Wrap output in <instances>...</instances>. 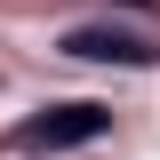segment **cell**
Returning <instances> with one entry per match:
<instances>
[{
	"label": "cell",
	"instance_id": "1",
	"mask_svg": "<svg viewBox=\"0 0 160 160\" xmlns=\"http://www.w3.org/2000/svg\"><path fill=\"white\" fill-rule=\"evenodd\" d=\"M104 128H112L104 104H48L16 128V152H72V144H96Z\"/></svg>",
	"mask_w": 160,
	"mask_h": 160
},
{
	"label": "cell",
	"instance_id": "2",
	"mask_svg": "<svg viewBox=\"0 0 160 160\" xmlns=\"http://www.w3.org/2000/svg\"><path fill=\"white\" fill-rule=\"evenodd\" d=\"M64 56H80V64H128V72H136L160 48L144 32H128V24H72V32H64Z\"/></svg>",
	"mask_w": 160,
	"mask_h": 160
}]
</instances>
